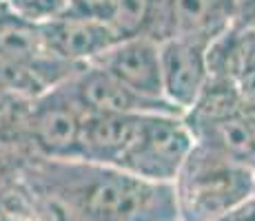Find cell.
<instances>
[{
    "label": "cell",
    "instance_id": "16",
    "mask_svg": "<svg viewBox=\"0 0 255 221\" xmlns=\"http://www.w3.org/2000/svg\"><path fill=\"white\" fill-rule=\"evenodd\" d=\"M0 91H11L27 97H38L47 88L27 69H22L20 65H16L13 60H9L7 56L0 53Z\"/></svg>",
    "mask_w": 255,
    "mask_h": 221
},
{
    "label": "cell",
    "instance_id": "19",
    "mask_svg": "<svg viewBox=\"0 0 255 221\" xmlns=\"http://www.w3.org/2000/svg\"><path fill=\"white\" fill-rule=\"evenodd\" d=\"M242 100H244V102H247V104H251V106H255V86H253V88H251V91H249V93H247V95H244V97H242Z\"/></svg>",
    "mask_w": 255,
    "mask_h": 221
},
{
    "label": "cell",
    "instance_id": "5",
    "mask_svg": "<svg viewBox=\"0 0 255 221\" xmlns=\"http://www.w3.org/2000/svg\"><path fill=\"white\" fill-rule=\"evenodd\" d=\"M207 42L169 38L160 42V86L162 97L180 113H189L209 82Z\"/></svg>",
    "mask_w": 255,
    "mask_h": 221
},
{
    "label": "cell",
    "instance_id": "1",
    "mask_svg": "<svg viewBox=\"0 0 255 221\" xmlns=\"http://www.w3.org/2000/svg\"><path fill=\"white\" fill-rule=\"evenodd\" d=\"M18 181L53 221H178L173 186L82 159H31Z\"/></svg>",
    "mask_w": 255,
    "mask_h": 221
},
{
    "label": "cell",
    "instance_id": "3",
    "mask_svg": "<svg viewBox=\"0 0 255 221\" xmlns=\"http://www.w3.org/2000/svg\"><path fill=\"white\" fill-rule=\"evenodd\" d=\"M85 111L67 84L51 86L31 100L27 115V142L38 159H78Z\"/></svg>",
    "mask_w": 255,
    "mask_h": 221
},
{
    "label": "cell",
    "instance_id": "9",
    "mask_svg": "<svg viewBox=\"0 0 255 221\" xmlns=\"http://www.w3.org/2000/svg\"><path fill=\"white\" fill-rule=\"evenodd\" d=\"M40 33L45 38L49 51L58 60L67 65L87 67L96 58H100L107 49H111L120 38L107 22L96 18L62 13V16L40 24Z\"/></svg>",
    "mask_w": 255,
    "mask_h": 221
},
{
    "label": "cell",
    "instance_id": "2",
    "mask_svg": "<svg viewBox=\"0 0 255 221\" xmlns=\"http://www.w3.org/2000/svg\"><path fill=\"white\" fill-rule=\"evenodd\" d=\"M171 186L178 221H218L255 197V173L195 142Z\"/></svg>",
    "mask_w": 255,
    "mask_h": 221
},
{
    "label": "cell",
    "instance_id": "4",
    "mask_svg": "<svg viewBox=\"0 0 255 221\" xmlns=\"http://www.w3.org/2000/svg\"><path fill=\"white\" fill-rule=\"evenodd\" d=\"M193 144L184 117L146 115L142 137L122 170L155 184H171Z\"/></svg>",
    "mask_w": 255,
    "mask_h": 221
},
{
    "label": "cell",
    "instance_id": "10",
    "mask_svg": "<svg viewBox=\"0 0 255 221\" xmlns=\"http://www.w3.org/2000/svg\"><path fill=\"white\" fill-rule=\"evenodd\" d=\"M91 65L149 100H164L160 86V42L153 38L140 36L120 40Z\"/></svg>",
    "mask_w": 255,
    "mask_h": 221
},
{
    "label": "cell",
    "instance_id": "15",
    "mask_svg": "<svg viewBox=\"0 0 255 221\" xmlns=\"http://www.w3.org/2000/svg\"><path fill=\"white\" fill-rule=\"evenodd\" d=\"M2 2L13 16L33 24L53 20L69 9V0H2Z\"/></svg>",
    "mask_w": 255,
    "mask_h": 221
},
{
    "label": "cell",
    "instance_id": "6",
    "mask_svg": "<svg viewBox=\"0 0 255 221\" xmlns=\"http://www.w3.org/2000/svg\"><path fill=\"white\" fill-rule=\"evenodd\" d=\"M85 113H125V115H178V109L164 100H149L120 84L102 69L87 65L65 82Z\"/></svg>",
    "mask_w": 255,
    "mask_h": 221
},
{
    "label": "cell",
    "instance_id": "14",
    "mask_svg": "<svg viewBox=\"0 0 255 221\" xmlns=\"http://www.w3.org/2000/svg\"><path fill=\"white\" fill-rule=\"evenodd\" d=\"M0 221H53L18 179L0 184Z\"/></svg>",
    "mask_w": 255,
    "mask_h": 221
},
{
    "label": "cell",
    "instance_id": "13",
    "mask_svg": "<svg viewBox=\"0 0 255 221\" xmlns=\"http://www.w3.org/2000/svg\"><path fill=\"white\" fill-rule=\"evenodd\" d=\"M155 22V0H114L107 24L120 40L151 38Z\"/></svg>",
    "mask_w": 255,
    "mask_h": 221
},
{
    "label": "cell",
    "instance_id": "8",
    "mask_svg": "<svg viewBox=\"0 0 255 221\" xmlns=\"http://www.w3.org/2000/svg\"><path fill=\"white\" fill-rule=\"evenodd\" d=\"M144 122L146 115L85 113L78 159L122 170L129 155L138 146L142 131H144Z\"/></svg>",
    "mask_w": 255,
    "mask_h": 221
},
{
    "label": "cell",
    "instance_id": "7",
    "mask_svg": "<svg viewBox=\"0 0 255 221\" xmlns=\"http://www.w3.org/2000/svg\"><path fill=\"white\" fill-rule=\"evenodd\" d=\"M235 0H155V22L151 38H189L213 42L231 27Z\"/></svg>",
    "mask_w": 255,
    "mask_h": 221
},
{
    "label": "cell",
    "instance_id": "17",
    "mask_svg": "<svg viewBox=\"0 0 255 221\" xmlns=\"http://www.w3.org/2000/svg\"><path fill=\"white\" fill-rule=\"evenodd\" d=\"M233 29H255V0H235L231 13Z\"/></svg>",
    "mask_w": 255,
    "mask_h": 221
},
{
    "label": "cell",
    "instance_id": "11",
    "mask_svg": "<svg viewBox=\"0 0 255 221\" xmlns=\"http://www.w3.org/2000/svg\"><path fill=\"white\" fill-rule=\"evenodd\" d=\"M209 77L224 80L247 95L255 86V29L229 27L207 47Z\"/></svg>",
    "mask_w": 255,
    "mask_h": 221
},
{
    "label": "cell",
    "instance_id": "12",
    "mask_svg": "<svg viewBox=\"0 0 255 221\" xmlns=\"http://www.w3.org/2000/svg\"><path fill=\"white\" fill-rule=\"evenodd\" d=\"M31 100L20 93L0 91V184L18 179L24 166L38 159L24 133Z\"/></svg>",
    "mask_w": 255,
    "mask_h": 221
},
{
    "label": "cell",
    "instance_id": "18",
    "mask_svg": "<svg viewBox=\"0 0 255 221\" xmlns=\"http://www.w3.org/2000/svg\"><path fill=\"white\" fill-rule=\"evenodd\" d=\"M218 221H255V197L251 201H247V204H242L240 208L231 210V213L224 215Z\"/></svg>",
    "mask_w": 255,
    "mask_h": 221
}]
</instances>
